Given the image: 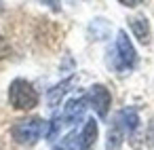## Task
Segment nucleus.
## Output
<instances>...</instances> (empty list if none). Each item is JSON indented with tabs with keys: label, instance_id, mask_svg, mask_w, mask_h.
<instances>
[{
	"label": "nucleus",
	"instance_id": "12",
	"mask_svg": "<svg viewBox=\"0 0 154 150\" xmlns=\"http://www.w3.org/2000/svg\"><path fill=\"white\" fill-rule=\"evenodd\" d=\"M59 129H61V118L57 116V118H53V120H51V127H49V131H47V139H49V142H53V139L57 137Z\"/></svg>",
	"mask_w": 154,
	"mask_h": 150
},
{
	"label": "nucleus",
	"instance_id": "14",
	"mask_svg": "<svg viewBox=\"0 0 154 150\" xmlns=\"http://www.w3.org/2000/svg\"><path fill=\"white\" fill-rule=\"evenodd\" d=\"M9 55V45H7V40L0 36V59H5Z\"/></svg>",
	"mask_w": 154,
	"mask_h": 150
},
{
	"label": "nucleus",
	"instance_id": "10",
	"mask_svg": "<svg viewBox=\"0 0 154 150\" xmlns=\"http://www.w3.org/2000/svg\"><path fill=\"white\" fill-rule=\"evenodd\" d=\"M89 34L93 36V40H103L110 34V23L106 19H93L89 26Z\"/></svg>",
	"mask_w": 154,
	"mask_h": 150
},
{
	"label": "nucleus",
	"instance_id": "4",
	"mask_svg": "<svg viewBox=\"0 0 154 150\" xmlns=\"http://www.w3.org/2000/svg\"><path fill=\"white\" fill-rule=\"evenodd\" d=\"M85 104H89L101 118H106L108 110H110V104H112V95L103 85H93L85 95Z\"/></svg>",
	"mask_w": 154,
	"mask_h": 150
},
{
	"label": "nucleus",
	"instance_id": "1",
	"mask_svg": "<svg viewBox=\"0 0 154 150\" xmlns=\"http://www.w3.org/2000/svg\"><path fill=\"white\" fill-rule=\"evenodd\" d=\"M9 102L15 110H32L38 104V93L28 80L17 78L9 87Z\"/></svg>",
	"mask_w": 154,
	"mask_h": 150
},
{
	"label": "nucleus",
	"instance_id": "13",
	"mask_svg": "<svg viewBox=\"0 0 154 150\" xmlns=\"http://www.w3.org/2000/svg\"><path fill=\"white\" fill-rule=\"evenodd\" d=\"M38 2H42V5H47L51 11H61V0H38Z\"/></svg>",
	"mask_w": 154,
	"mask_h": 150
},
{
	"label": "nucleus",
	"instance_id": "3",
	"mask_svg": "<svg viewBox=\"0 0 154 150\" xmlns=\"http://www.w3.org/2000/svg\"><path fill=\"white\" fill-rule=\"evenodd\" d=\"M45 131V120L38 118V116H32V118H23V120H17L13 125V139L17 144H26V146H32L40 139Z\"/></svg>",
	"mask_w": 154,
	"mask_h": 150
},
{
	"label": "nucleus",
	"instance_id": "11",
	"mask_svg": "<svg viewBox=\"0 0 154 150\" xmlns=\"http://www.w3.org/2000/svg\"><path fill=\"white\" fill-rule=\"evenodd\" d=\"M70 85H72V80H63V83L55 85V87L49 91V97H47V99H49V106H51V108H55V106L59 104V99L63 97V93L68 91V87H70Z\"/></svg>",
	"mask_w": 154,
	"mask_h": 150
},
{
	"label": "nucleus",
	"instance_id": "7",
	"mask_svg": "<svg viewBox=\"0 0 154 150\" xmlns=\"http://www.w3.org/2000/svg\"><path fill=\"white\" fill-rule=\"evenodd\" d=\"M116 118L122 125L125 133H135V129L139 127V116H137V110L135 108H125Z\"/></svg>",
	"mask_w": 154,
	"mask_h": 150
},
{
	"label": "nucleus",
	"instance_id": "6",
	"mask_svg": "<svg viewBox=\"0 0 154 150\" xmlns=\"http://www.w3.org/2000/svg\"><path fill=\"white\" fill-rule=\"evenodd\" d=\"M129 26H131L135 38H137L141 45H148V42H150V26H148L146 17H131V19H129Z\"/></svg>",
	"mask_w": 154,
	"mask_h": 150
},
{
	"label": "nucleus",
	"instance_id": "2",
	"mask_svg": "<svg viewBox=\"0 0 154 150\" xmlns=\"http://www.w3.org/2000/svg\"><path fill=\"white\" fill-rule=\"evenodd\" d=\"M135 61H137V53L127 36V32H118L116 36V47H114V53H112V66L118 70V72H129L135 68Z\"/></svg>",
	"mask_w": 154,
	"mask_h": 150
},
{
	"label": "nucleus",
	"instance_id": "17",
	"mask_svg": "<svg viewBox=\"0 0 154 150\" xmlns=\"http://www.w3.org/2000/svg\"><path fill=\"white\" fill-rule=\"evenodd\" d=\"M55 150H66V148H55Z\"/></svg>",
	"mask_w": 154,
	"mask_h": 150
},
{
	"label": "nucleus",
	"instance_id": "15",
	"mask_svg": "<svg viewBox=\"0 0 154 150\" xmlns=\"http://www.w3.org/2000/svg\"><path fill=\"white\" fill-rule=\"evenodd\" d=\"M118 2L125 7H137V5H141V0H118Z\"/></svg>",
	"mask_w": 154,
	"mask_h": 150
},
{
	"label": "nucleus",
	"instance_id": "5",
	"mask_svg": "<svg viewBox=\"0 0 154 150\" xmlns=\"http://www.w3.org/2000/svg\"><path fill=\"white\" fill-rule=\"evenodd\" d=\"M82 114H85V97L82 99H70L66 104V110H63V120H66V125L72 127L82 118Z\"/></svg>",
	"mask_w": 154,
	"mask_h": 150
},
{
	"label": "nucleus",
	"instance_id": "16",
	"mask_svg": "<svg viewBox=\"0 0 154 150\" xmlns=\"http://www.w3.org/2000/svg\"><path fill=\"white\" fill-rule=\"evenodd\" d=\"M78 150H91V148H87V146H80V148H78Z\"/></svg>",
	"mask_w": 154,
	"mask_h": 150
},
{
	"label": "nucleus",
	"instance_id": "8",
	"mask_svg": "<svg viewBox=\"0 0 154 150\" xmlns=\"http://www.w3.org/2000/svg\"><path fill=\"white\" fill-rule=\"evenodd\" d=\"M122 142H125V129H122V125H120V123H118V118H116V120H114V125H112V127H110V131H108L106 150H120Z\"/></svg>",
	"mask_w": 154,
	"mask_h": 150
},
{
	"label": "nucleus",
	"instance_id": "9",
	"mask_svg": "<svg viewBox=\"0 0 154 150\" xmlns=\"http://www.w3.org/2000/svg\"><path fill=\"white\" fill-rule=\"evenodd\" d=\"M95 139H97V123L93 118H89L87 125H85V129H82V135H80V146L93 148L95 146Z\"/></svg>",
	"mask_w": 154,
	"mask_h": 150
}]
</instances>
